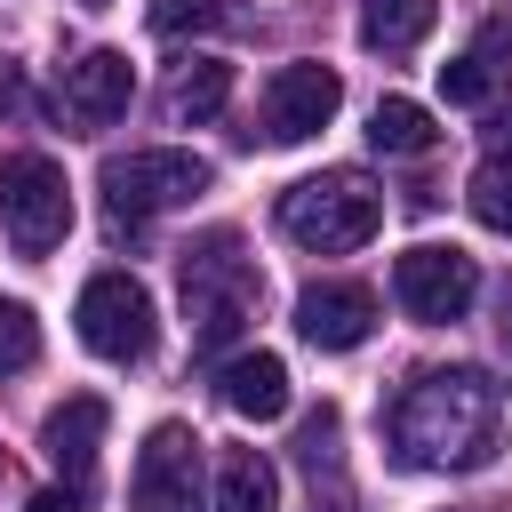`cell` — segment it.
<instances>
[{"label":"cell","mask_w":512,"mask_h":512,"mask_svg":"<svg viewBox=\"0 0 512 512\" xmlns=\"http://www.w3.org/2000/svg\"><path fill=\"white\" fill-rule=\"evenodd\" d=\"M392 456L408 472H472L496 456L504 432V392L480 368H424L400 400H392Z\"/></svg>","instance_id":"obj_1"},{"label":"cell","mask_w":512,"mask_h":512,"mask_svg":"<svg viewBox=\"0 0 512 512\" xmlns=\"http://www.w3.org/2000/svg\"><path fill=\"white\" fill-rule=\"evenodd\" d=\"M176 280H184L192 352H224V344H240V336H248V320H256V304H264V272H256V256H240V240H232V232L192 240V248H184V264H176Z\"/></svg>","instance_id":"obj_2"},{"label":"cell","mask_w":512,"mask_h":512,"mask_svg":"<svg viewBox=\"0 0 512 512\" xmlns=\"http://www.w3.org/2000/svg\"><path fill=\"white\" fill-rule=\"evenodd\" d=\"M280 232L312 256H352L384 232V192L360 176V168H328V176H304L280 192Z\"/></svg>","instance_id":"obj_3"},{"label":"cell","mask_w":512,"mask_h":512,"mask_svg":"<svg viewBox=\"0 0 512 512\" xmlns=\"http://www.w3.org/2000/svg\"><path fill=\"white\" fill-rule=\"evenodd\" d=\"M208 184H216V168H208L200 152H176V144L104 160V200H112V224H144V216H160V208H184V200H200Z\"/></svg>","instance_id":"obj_4"},{"label":"cell","mask_w":512,"mask_h":512,"mask_svg":"<svg viewBox=\"0 0 512 512\" xmlns=\"http://www.w3.org/2000/svg\"><path fill=\"white\" fill-rule=\"evenodd\" d=\"M0 224H8L16 256H48L72 232V184L48 152H8L0 160Z\"/></svg>","instance_id":"obj_5"},{"label":"cell","mask_w":512,"mask_h":512,"mask_svg":"<svg viewBox=\"0 0 512 512\" xmlns=\"http://www.w3.org/2000/svg\"><path fill=\"white\" fill-rule=\"evenodd\" d=\"M392 296H400V312H408V320L448 328V320H464V312H472V296H480V264H472L464 248L424 240V248H408V256L392 264Z\"/></svg>","instance_id":"obj_6"},{"label":"cell","mask_w":512,"mask_h":512,"mask_svg":"<svg viewBox=\"0 0 512 512\" xmlns=\"http://www.w3.org/2000/svg\"><path fill=\"white\" fill-rule=\"evenodd\" d=\"M80 344L96 352V360H144L152 352V296H144V280H128V272H96L88 288H80Z\"/></svg>","instance_id":"obj_7"},{"label":"cell","mask_w":512,"mask_h":512,"mask_svg":"<svg viewBox=\"0 0 512 512\" xmlns=\"http://www.w3.org/2000/svg\"><path fill=\"white\" fill-rule=\"evenodd\" d=\"M128 504L136 512H200V440L184 424H152L128 472Z\"/></svg>","instance_id":"obj_8"},{"label":"cell","mask_w":512,"mask_h":512,"mask_svg":"<svg viewBox=\"0 0 512 512\" xmlns=\"http://www.w3.org/2000/svg\"><path fill=\"white\" fill-rule=\"evenodd\" d=\"M336 104H344V80L328 64H280L264 80V112L256 120H264L272 144H304V136H320L336 120Z\"/></svg>","instance_id":"obj_9"},{"label":"cell","mask_w":512,"mask_h":512,"mask_svg":"<svg viewBox=\"0 0 512 512\" xmlns=\"http://www.w3.org/2000/svg\"><path fill=\"white\" fill-rule=\"evenodd\" d=\"M368 328H376V288H360V280H312L296 296V336L312 352H352V344H368Z\"/></svg>","instance_id":"obj_10"},{"label":"cell","mask_w":512,"mask_h":512,"mask_svg":"<svg viewBox=\"0 0 512 512\" xmlns=\"http://www.w3.org/2000/svg\"><path fill=\"white\" fill-rule=\"evenodd\" d=\"M128 96H136V64L120 48H88L80 64H64V112L80 128H112L128 112Z\"/></svg>","instance_id":"obj_11"},{"label":"cell","mask_w":512,"mask_h":512,"mask_svg":"<svg viewBox=\"0 0 512 512\" xmlns=\"http://www.w3.org/2000/svg\"><path fill=\"white\" fill-rule=\"evenodd\" d=\"M104 424H112V408H104L96 392H72L64 408H48V424H40V448H48V464L64 472V488H80V480L96 472Z\"/></svg>","instance_id":"obj_12"},{"label":"cell","mask_w":512,"mask_h":512,"mask_svg":"<svg viewBox=\"0 0 512 512\" xmlns=\"http://www.w3.org/2000/svg\"><path fill=\"white\" fill-rule=\"evenodd\" d=\"M504 88H512V32H504V24L472 32V40L440 64V96H448V104H496Z\"/></svg>","instance_id":"obj_13"},{"label":"cell","mask_w":512,"mask_h":512,"mask_svg":"<svg viewBox=\"0 0 512 512\" xmlns=\"http://www.w3.org/2000/svg\"><path fill=\"white\" fill-rule=\"evenodd\" d=\"M216 392H224V408L248 416V424L288 416V368H280V352H232V360L216 368Z\"/></svg>","instance_id":"obj_14"},{"label":"cell","mask_w":512,"mask_h":512,"mask_svg":"<svg viewBox=\"0 0 512 512\" xmlns=\"http://www.w3.org/2000/svg\"><path fill=\"white\" fill-rule=\"evenodd\" d=\"M208 512H280V472H272V456H264V448H224Z\"/></svg>","instance_id":"obj_15"},{"label":"cell","mask_w":512,"mask_h":512,"mask_svg":"<svg viewBox=\"0 0 512 512\" xmlns=\"http://www.w3.org/2000/svg\"><path fill=\"white\" fill-rule=\"evenodd\" d=\"M224 104H232V64H224V56H192V64L168 80V120H184V128L216 120Z\"/></svg>","instance_id":"obj_16"},{"label":"cell","mask_w":512,"mask_h":512,"mask_svg":"<svg viewBox=\"0 0 512 512\" xmlns=\"http://www.w3.org/2000/svg\"><path fill=\"white\" fill-rule=\"evenodd\" d=\"M368 144H376L384 160H424V152L440 144V128H432V112H424L416 96H384V104L368 112Z\"/></svg>","instance_id":"obj_17"},{"label":"cell","mask_w":512,"mask_h":512,"mask_svg":"<svg viewBox=\"0 0 512 512\" xmlns=\"http://www.w3.org/2000/svg\"><path fill=\"white\" fill-rule=\"evenodd\" d=\"M432 16H440V0H360V40L376 56H408L432 32Z\"/></svg>","instance_id":"obj_18"},{"label":"cell","mask_w":512,"mask_h":512,"mask_svg":"<svg viewBox=\"0 0 512 512\" xmlns=\"http://www.w3.org/2000/svg\"><path fill=\"white\" fill-rule=\"evenodd\" d=\"M464 200H472V216H480L488 232L512 240V160H480L472 184H464Z\"/></svg>","instance_id":"obj_19"},{"label":"cell","mask_w":512,"mask_h":512,"mask_svg":"<svg viewBox=\"0 0 512 512\" xmlns=\"http://www.w3.org/2000/svg\"><path fill=\"white\" fill-rule=\"evenodd\" d=\"M32 360H40V320H32V304L0 296V376H24Z\"/></svg>","instance_id":"obj_20"},{"label":"cell","mask_w":512,"mask_h":512,"mask_svg":"<svg viewBox=\"0 0 512 512\" xmlns=\"http://www.w3.org/2000/svg\"><path fill=\"white\" fill-rule=\"evenodd\" d=\"M192 16H208V0H152V24H160V32H176V24H192Z\"/></svg>","instance_id":"obj_21"},{"label":"cell","mask_w":512,"mask_h":512,"mask_svg":"<svg viewBox=\"0 0 512 512\" xmlns=\"http://www.w3.org/2000/svg\"><path fill=\"white\" fill-rule=\"evenodd\" d=\"M32 512H80V488H40Z\"/></svg>","instance_id":"obj_22"},{"label":"cell","mask_w":512,"mask_h":512,"mask_svg":"<svg viewBox=\"0 0 512 512\" xmlns=\"http://www.w3.org/2000/svg\"><path fill=\"white\" fill-rule=\"evenodd\" d=\"M488 160H512V112L488 120Z\"/></svg>","instance_id":"obj_23"},{"label":"cell","mask_w":512,"mask_h":512,"mask_svg":"<svg viewBox=\"0 0 512 512\" xmlns=\"http://www.w3.org/2000/svg\"><path fill=\"white\" fill-rule=\"evenodd\" d=\"M496 344L512 352V280H504V296H496Z\"/></svg>","instance_id":"obj_24"},{"label":"cell","mask_w":512,"mask_h":512,"mask_svg":"<svg viewBox=\"0 0 512 512\" xmlns=\"http://www.w3.org/2000/svg\"><path fill=\"white\" fill-rule=\"evenodd\" d=\"M80 8H104V0H80Z\"/></svg>","instance_id":"obj_25"}]
</instances>
